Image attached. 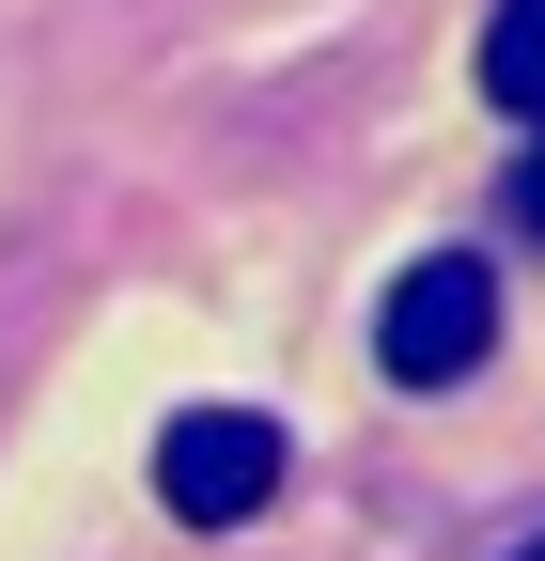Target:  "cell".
I'll use <instances>...</instances> for the list:
<instances>
[{
  "mask_svg": "<svg viewBox=\"0 0 545 561\" xmlns=\"http://www.w3.org/2000/svg\"><path fill=\"white\" fill-rule=\"evenodd\" d=\"M484 94L545 140V0H499V16H484Z\"/></svg>",
  "mask_w": 545,
  "mask_h": 561,
  "instance_id": "3957f363",
  "label": "cell"
},
{
  "mask_svg": "<svg viewBox=\"0 0 545 561\" xmlns=\"http://www.w3.org/2000/svg\"><path fill=\"white\" fill-rule=\"evenodd\" d=\"M156 500L187 530H250L265 500H281V421H265V405H187L156 437Z\"/></svg>",
  "mask_w": 545,
  "mask_h": 561,
  "instance_id": "7a4b0ae2",
  "label": "cell"
},
{
  "mask_svg": "<svg viewBox=\"0 0 545 561\" xmlns=\"http://www.w3.org/2000/svg\"><path fill=\"white\" fill-rule=\"evenodd\" d=\"M374 359H390V390H467L499 359V265L484 250H421L390 280V312H374Z\"/></svg>",
  "mask_w": 545,
  "mask_h": 561,
  "instance_id": "6da1fadb",
  "label": "cell"
},
{
  "mask_svg": "<svg viewBox=\"0 0 545 561\" xmlns=\"http://www.w3.org/2000/svg\"><path fill=\"white\" fill-rule=\"evenodd\" d=\"M514 561H545V530H530V546H514Z\"/></svg>",
  "mask_w": 545,
  "mask_h": 561,
  "instance_id": "5b68a950",
  "label": "cell"
},
{
  "mask_svg": "<svg viewBox=\"0 0 545 561\" xmlns=\"http://www.w3.org/2000/svg\"><path fill=\"white\" fill-rule=\"evenodd\" d=\"M514 219H530V234H545V140H530V172H514Z\"/></svg>",
  "mask_w": 545,
  "mask_h": 561,
  "instance_id": "277c9868",
  "label": "cell"
}]
</instances>
